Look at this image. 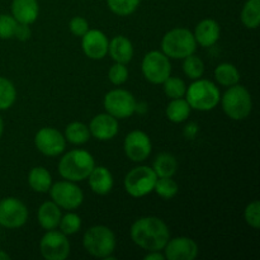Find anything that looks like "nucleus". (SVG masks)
<instances>
[{
    "instance_id": "nucleus-19",
    "label": "nucleus",
    "mask_w": 260,
    "mask_h": 260,
    "mask_svg": "<svg viewBox=\"0 0 260 260\" xmlns=\"http://www.w3.org/2000/svg\"><path fill=\"white\" fill-rule=\"evenodd\" d=\"M194 38L197 45L202 47H211L216 45L221 35V28L216 20L213 19H203L196 27Z\"/></svg>"
},
{
    "instance_id": "nucleus-42",
    "label": "nucleus",
    "mask_w": 260,
    "mask_h": 260,
    "mask_svg": "<svg viewBox=\"0 0 260 260\" xmlns=\"http://www.w3.org/2000/svg\"><path fill=\"white\" fill-rule=\"evenodd\" d=\"M3 134H4V121H3L2 116H0V139H2Z\"/></svg>"
},
{
    "instance_id": "nucleus-12",
    "label": "nucleus",
    "mask_w": 260,
    "mask_h": 260,
    "mask_svg": "<svg viewBox=\"0 0 260 260\" xmlns=\"http://www.w3.org/2000/svg\"><path fill=\"white\" fill-rule=\"evenodd\" d=\"M28 220L27 206L14 197L3 198L0 201V226L5 229H19Z\"/></svg>"
},
{
    "instance_id": "nucleus-31",
    "label": "nucleus",
    "mask_w": 260,
    "mask_h": 260,
    "mask_svg": "<svg viewBox=\"0 0 260 260\" xmlns=\"http://www.w3.org/2000/svg\"><path fill=\"white\" fill-rule=\"evenodd\" d=\"M178 190L179 187L172 178H157L154 187V192L162 200H172L178 194Z\"/></svg>"
},
{
    "instance_id": "nucleus-34",
    "label": "nucleus",
    "mask_w": 260,
    "mask_h": 260,
    "mask_svg": "<svg viewBox=\"0 0 260 260\" xmlns=\"http://www.w3.org/2000/svg\"><path fill=\"white\" fill-rule=\"evenodd\" d=\"M61 233L65 234L66 236L74 235L81 229V218L80 216L74 212H68L66 215L61 216L60 223H58Z\"/></svg>"
},
{
    "instance_id": "nucleus-18",
    "label": "nucleus",
    "mask_w": 260,
    "mask_h": 260,
    "mask_svg": "<svg viewBox=\"0 0 260 260\" xmlns=\"http://www.w3.org/2000/svg\"><path fill=\"white\" fill-rule=\"evenodd\" d=\"M40 5L37 0H13L12 15L18 23L30 25L37 20Z\"/></svg>"
},
{
    "instance_id": "nucleus-8",
    "label": "nucleus",
    "mask_w": 260,
    "mask_h": 260,
    "mask_svg": "<svg viewBox=\"0 0 260 260\" xmlns=\"http://www.w3.org/2000/svg\"><path fill=\"white\" fill-rule=\"evenodd\" d=\"M104 109L117 119H124L134 116L137 111V103L132 93L124 89H113L104 96Z\"/></svg>"
},
{
    "instance_id": "nucleus-24",
    "label": "nucleus",
    "mask_w": 260,
    "mask_h": 260,
    "mask_svg": "<svg viewBox=\"0 0 260 260\" xmlns=\"http://www.w3.org/2000/svg\"><path fill=\"white\" fill-rule=\"evenodd\" d=\"M178 161L174 155L169 152H161L157 155L152 164V170L157 178H173V175L177 173Z\"/></svg>"
},
{
    "instance_id": "nucleus-9",
    "label": "nucleus",
    "mask_w": 260,
    "mask_h": 260,
    "mask_svg": "<svg viewBox=\"0 0 260 260\" xmlns=\"http://www.w3.org/2000/svg\"><path fill=\"white\" fill-rule=\"evenodd\" d=\"M145 79L151 84H162L172 74L169 57L160 51H150L141 63Z\"/></svg>"
},
{
    "instance_id": "nucleus-30",
    "label": "nucleus",
    "mask_w": 260,
    "mask_h": 260,
    "mask_svg": "<svg viewBox=\"0 0 260 260\" xmlns=\"http://www.w3.org/2000/svg\"><path fill=\"white\" fill-rule=\"evenodd\" d=\"M183 60H184V62H183V71H184V74L188 78L192 79V80H197V79L202 78L203 73H205V63H203V61L198 56L192 53V55L187 56Z\"/></svg>"
},
{
    "instance_id": "nucleus-23",
    "label": "nucleus",
    "mask_w": 260,
    "mask_h": 260,
    "mask_svg": "<svg viewBox=\"0 0 260 260\" xmlns=\"http://www.w3.org/2000/svg\"><path fill=\"white\" fill-rule=\"evenodd\" d=\"M28 184L35 192L47 193L52 185V177L43 167H35L28 173Z\"/></svg>"
},
{
    "instance_id": "nucleus-4",
    "label": "nucleus",
    "mask_w": 260,
    "mask_h": 260,
    "mask_svg": "<svg viewBox=\"0 0 260 260\" xmlns=\"http://www.w3.org/2000/svg\"><path fill=\"white\" fill-rule=\"evenodd\" d=\"M222 109L229 118L234 121H243L248 118L253 109V98L245 86L236 85L229 86L220 99Z\"/></svg>"
},
{
    "instance_id": "nucleus-29",
    "label": "nucleus",
    "mask_w": 260,
    "mask_h": 260,
    "mask_svg": "<svg viewBox=\"0 0 260 260\" xmlns=\"http://www.w3.org/2000/svg\"><path fill=\"white\" fill-rule=\"evenodd\" d=\"M17 99L15 86L9 79L0 76V111L9 109Z\"/></svg>"
},
{
    "instance_id": "nucleus-20",
    "label": "nucleus",
    "mask_w": 260,
    "mask_h": 260,
    "mask_svg": "<svg viewBox=\"0 0 260 260\" xmlns=\"http://www.w3.org/2000/svg\"><path fill=\"white\" fill-rule=\"evenodd\" d=\"M86 179H88L90 189L99 196L108 194L114 184L113 175L106 167H94Z\"/></svg>"
},
{
    "instance_id": "nucleus-11",
    "label": "nucleus",
    "mask_w": 260,
    "mask_h": 260,
    "mask_svg": "<svg viewBox=\"0 0 260 260\" xmlns=\"http://www.w3.org/2000/svg\"><path fill=\"white\" fill-rule=\"evenodd\" d=\"M41 255L46 260H65L70 255V243L61 231L48 230L40 241Z\"/></svg>"
},
{
    "instance_id": "nucleus-28",
    "label": "nucleus",
    "mask_w": 260,
    "mask_h": 260,
    "mask_svg": "<svg viewBox=\"0 0 260 260\" xmlns=\"http://www.w3.org/2000/svg\"><path fill=\"white\" fill-rule=\"evenodd\" d=\"M241 22L249 29H255L260 23V0H248L241 10Z\"/></svg>"
},
{
    "instance_id": "nucleus-2",
    "label": "nucleus",
    "mask_w": 260,
    "mask_h": 260,
    "mask_svg": "<svg viewBox=\"0 0 260 260\" xmlns=\"http://www.w3.org/2000/svg\"><path fill=\"white\" fill-rule=\"evenodd\" d=\"M95 167L93 155L86 150L75 149L68 151L58 162V173L65 180L83 182Z\"/></svg>"
},
{
    "instance_id": "nucleus-3",
    "label": "nucleus",
    "mask_w": 260,
    "mask_h": 260,
    "mask_svg": "<svg viewBox=\"0 0 260 260\" xmlns=\"http://www.w3.org/2000/svg\"><path fill=\"white\" fill-rule=\"evenodd\" d=\"M221 99L220 89L207 79H197L185 91V101L190 108L200 112L212 111L218 106Z\"/></svg>"
},
{
    "instance_id": "nucleus-37",
    "label": "nucleus",
    "mask_w": 260,
    "mask_h": 260,
    "mask_svg": "<svg viewBox=\"0 0 260 260\" xmlns=\"http://www.w3.org/2000/svg\"><path fill=\"white\" fill-rule=\"evenodd\" d=\"M244 217H245L246 223L250 228L258 230L260 228V202L258 200L253 201V202H250L246 206Z\"/></svg>"
},
{
    "instance_id": "nucleus-25",
    "label": "nucleus",
    "mask_w": 260,
    "mask_h": 260,
    "mask_svg": "<svg viewBox=\"0 0 260 260\" xmlns=\"http://www.w3.org/2000/svg\"><path fill=\"white\" fill-rule=\"evenodd\" d=\"M190 106L188 104V102L184 98H178V99H172L170 103L167 107V113L168 119L173 123H182V122L187 121L188 117H189Z\"/></svg>"
},
{
    "instance_id": "nucleus-39",
    "label": "nucleus",
    "mask_w": 260,
    "mask_h": 260,
    "mask_svg": "<svg viewBox=\"0 0 260 260\" xmlns=\"http://www.w3.org/2000/svg\"><path fill=\"white\" fill-rule=\"evenodd\" d=\"M30 36H32V30H30L29 25L18 23L14 37L19 41H28L30 38Z\"/></svg>"
},
{
    "instance_id": "nucleus-27",
    "label": "nucleus",
    "mask_w": 260,
    "mask_h": 260,
    "mask_svg": "<svg viewBox=\"0 0 260 260\" xmlns=\"http://www.w3.org/2000/svg\"><path fill=\"white\" fill-rule=\"evenodd\" d=\"M65 139L73 145H84L90 139L89 127L83 122H71L65 128Z\"/></svg>"
},
{
    "instance_id": "nucleus-13",
    "label": "nucleus",
    "mask_w": 260,
    "mask_h": 260,
    "mask_svg": "<svg viewBox=\"0 0 260 260\" xmlns=\"http://www.w3.org/2000/svg\"><path fill=\"white\" fill-rule=\"evenodd\" d=\"M35 145L41 154L46 156H57L65 151L66 139L53 127H43L36 134Z\"/></svg>"
},
{
    "instance_id": "nucleus-41",
    "label": "nucleus",
    "mask_w": 260,
    "mask_h": 260,
    "mask_svg": "<svg viewBox=\"0 0 260 260\" xmlns=\"http://www.w3.org/2000/svg\"><path fill=\"white\" fill-rule=\"evenodd\" d=\"M10 255L8 253H5L4 250H0V260H9Z\"/></svg>"
},
{
    "instance_id": "nucleus-36",
    "label": "nucleus",
    "mask_w": 260,
    "mask_h": 260,
    "mask_svg": "<svg viewBox=\"0 0 260 260\" xmlns=\"http://www.w3.org/2000/svg\"><path fill=\"white\" fill-rule=\"evenodd\" d=\"M108 79L113 85H122L128 79V69L126 68L124 63L114 62L113 65L109 68L108 71Z\"/></svg>"
},
{
    "instance_id": "nucleus-5",
    "label": "nucleus",
    "mask_w": 260,
    "mask_h": 260,
    "mask_svg": "<svg viewBox=\"0 0 260 260\" xmlns=\"http://www.w3.org/2000/svg\"><path fill=\"white\" fill-rule=\"evenodd\" d=\"M83 245L86 253L94 258L106 259L114 253L117 245L116 235L109 228L96 225L88 229L84 234Z\"/></svg>"
},
{
    "instance_id": "nucleus-22",
    "label": "nucleus",
    "mask_w": 260,
    "mask_h": 260,
    "mask_svg": "<svg viewBox=\"0 0 260 260\" xmlns=\"http://www.w3.org/2000/svg\"><path fill=\"white\" fill-rule=\"evenodd\" d=\"M61 216H62L61 208L53 201L43 202L41 205V207L38 208L37 212L38 222H40L41 228L46 231L57 229L61 220Z\"/></svg>"
},
{
    "instance_id": "nucleus-33",
    "label": "nucleus",
    "mask_w": 260,
    "mask_h": 260,
    "mask_svg": "<svg viewBox=\"0 0 260 260\" xmlns=\"http://www.w3.org/2000/svg\"><path fill=\"white\" fill-rule=\"evenodd\" d=\"M141 0H107L109 9L117 15L126 17L136 12Z\"/></svg>"
},
{
    "instance_id": "nucleus-1",
    "label": "nucleus",
    "mask_w": 260,
    "mask_h": 260,
    "mask_svg": "<svg viewBox=\"0 0 260 260\" xmlns=\"http://www.w3.org/2000/svg\"><path fill=\"white\" fill-rule=\"evenodd\" d=\"M131 239L144 250L161 251L170 239V231L161 218L146 216L136 220L131 226Z\"/></svg>"
},
{
    "instance_id": "nucleus-32",
    "label": "nucleus",
    "mask_w": 260,
    "mask_h": 260,
    "mask_svg": "<svg viewBox=\"0 0 260 260\" xmlns=\"http://www.w3.org/2000/svg\"><path fill=\"white\" fill-rule=\"evenodd\" d=\"M164 85V93L168 98L170 99H178L184 98L185 91H187V85H185L184 80L180 78H169L162 83Z\"/></svg>"
},
{
    "instance_id": "nucleus-15",
    "label": "nucleus",
    "mask_w": 260,
    "mask_h": 260,
    "mask_svg": "<svg viewBox=\"0 0 260 260\" xmlns=\"http://www.w3.org/2000/svg\"><path fill=\"white\" fill-rule=\"evenodd\" d=\"M162 250L168 260H194L200 253L197 243L187 236L169 239Z\"/></svg>"
},
{
    "instance_id": "nucleus-40",
    "label": "nucleus",
    "mask_w": 260,
    "mask_h": 260,
    "mask_svg": "<svg viewBox=\"0 0 260 260\" xmlns=\"http://www.w3.org/2000/svg\"><path fill=\"white\" fill-rule=\"evenodd\" d=\"M145 260H165V255L161 251H149L145 255Z\"/></svg>"
},
{
    "instance_id": "nucleus-35",
    "label": "nucleus",
    "mask_w": 260,
    "mask_h": 260,
    "mask_svg": "<svg viewBox=\"0 0 260 260\" xmlns=\"http://www.w3.org/2000/svg\"><path fill=\"white\" fill-rule=\"evenodd\" d=\"M18 22L13 15L0 14V40H10L14 37Z\"/></svg>"
},
{
    "instance_id": "nucleus-38",
    "label": "nucleus",
    "mask_w": 260,
    "mask_h": 260,
    "mask_svg": "<svg viewBox=\"0 0 260 260\" xmlns=\"http://www.w3.org/2000/svg\"><path fill=\"white\" fill-rule=\"evenodd\" d=\"M69 29L76 37H83L89 30V23L83 17H74L69 23Z\"/></svg>"
},
{
    "instance_id": "nucleus-6",
    "label": "nucleus",
    "mask_w": 260,
    "mask_h": 260,
    "mask_svg": "<svg viewBox=\"0 0 260 260\" xmlns=\"http://www.w3.org/2000/svg\"><path fill=\"white\" fill-rule=\"evenodd\" d=\"M197 42L193 32L187 28H174L167 32L161 41L162 53L169 58H185L196 52Z\"/></svg>"
},
{
    "instance_id": "nucleus-17",
    "label": "nucleus",
    "mask_w": 260,
    "mask_h": 260,
    "mask_svg": "<svg viewBox=\"0 0 260 260\" xmlns=\"http://www.w3.org/2000/svg\"><path fill=\"white\" fill-rule=\"evenodd\" d=\"M118 119L108 113H101L93 117L89 124L90 136L95 137L99 141H108L114 139L118 134Z\"/></svg>"
},
{
    "instance_id": "nucleus-26",
    "label": "nucleus",
    "mask_w": 260,
    "mask_h": 260,
    "mask_svg": "<svg viewBox=\"0 0 260 260\" xmlns=\"http://www.w3.org/2000/svg\"><path fill=\"white\" fill-rule=\"evenodd\" d=\"M215 79L220 85L222 86H233L239 84L240 81V73L238 68L233 63L223 62L220 63L215 69Z\"/></svg>"
},
{
    "instance_id": "nucleus-14",
    "label": "nucleus",
    "mask_w": 260,
    "mask_h": 260,
    "mask_svg": "<svg viewBox=\"0 0 260 260\" xmlns=\"http://www.w3.org/2000/svg\"><path fill=\"white\" fill-rule=\"evenodd\" d=\"M123 150L126 156L131 161L141 162L150 156L152 151V144L149 135L144 131L135 129L129 132L123 142Z\"/></svg>"
},
{
    "instance_id": "nucleus-10",
    "label": "nucleus",
    "mask_w": 260,
    "mask_h": 260,
    "mask_svg": "<svg viewBox=\"0 0 260 260\" xmlns=\"http://www.w3.org/2000/svg\"><path fill=\"white\" fill-rule=\"evenodd\" d=\"M50 194L53 202L62 210L73 211L80 207L84 201V193L80 187L70 180H61L51 185Z\"/></svg>"
},
{
    "instance_id": "nucleus-21",
    "label": "nucleus",
    "mask_w": 260,
    "mask_h": 260,
    "mask_svg": "<svg viewBox=\"0 0 260 260\" xmlns=\"http://www.w3.org/2000/svg\"><path fill=\"white\" fill-rule=\"evenodd\" d=\"M108 52L111 57L114 60V62L127 65L132 60V57H134V45L124 36H116L109 42Z\"/></svg>"
},
{
    "instance_id": "nucleus-7",
    "label": "nucleus",
    "mask_w": 260,
    "mask_h": 260,
    "mask_svg": "<svg viewBox=\"0 0 260 260\" xmlns=\"http://www.w3.org/2000/svg\"><path fill=\"white\" fill-rule=\"evenodd\" d=\"M157 175L149 167H136L124 177V189L131 197L141 198L154 192Z\"/></svg>"
},
{
    "instance_id": "nucleus-16",
    "label": "nucleus",
    "mask_w": 260,
    "mask_h": 260,
    "mask_svg": "<svg viewBox=\"0 0 260 260\" xmlns=\"http://www.w3.org/2000/svg\"><path fill=\"white\" fill-rule=\"evenodd\" d=\"M109 41L99 29H89L81 37V47L86 57L91 60H102L108 53Z\"/></svg>"
}]
</instances>
